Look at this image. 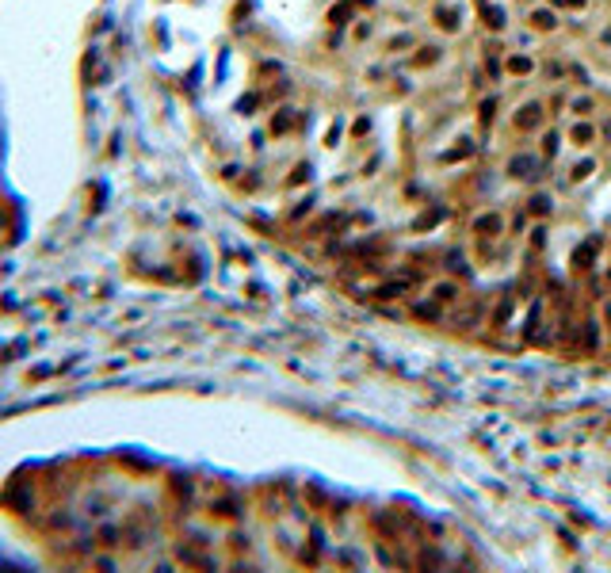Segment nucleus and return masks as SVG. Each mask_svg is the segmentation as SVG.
Returning a JSON list of instances; mask_svg holds the SVG:
<instances>
[{"instance_id": "20e7f679", "label": "nucleus", "mask_w": 611, "mask_h": 573, "mask_svg": "<svg viewBox=\"0 0 611 573\" xmlns=\"http://www.w3.org/2000/svg\"><path fill=\"white\" fill-rule=\"evenodd\" d=\"M592 138H596V130H592V126H577V130H573V142H577V145H588Z\"/></svg>"}, {"instance_id": "f257e3e1", "label": "nucleus", "mask_w": 611, "mask_h": 573, "mask_svg": "<svg viewBox=\"0 0 611 573\" xmlns=\"http://www.w3.org/2000/svg\"><path fill=\"white\" fill-rule=\"evenodd\" d=\"M538 123H542V107H538V103L520 107V115H516V126H520V130H535Z\"/></svg>"}, {"instance_id": "0eeeda50", "label": "nucleus", "mask_w": 611, "mask_h": 573, "mask_svg": "<svg viewBox=\"0 0 611 573\" xmlns=\"http://www.w3.org/2000/svg\"><path fill=\"white\" fill-rule=\"evenodd\" d=\"M432 298H439V302H451V298H455V286H439V290L432 294Z\"/></svg>"}, {"instance_id": "39448f33", "label": "nucleus", "mask_w": 611, "mask_h": 573, "mask_svg": "<svg viewBox=\"0 0 611 573\" xmlns=\"http://www.w3.org/2000/svg\"><path fill=\"white\" fill-rule=\"evenodd\" d=\"M531 23H535L538 31H550L554 27V15L550 12H535V15H531Z\"/></svg>"}, {"instance_id": "7ed1b4c3", "label": "nucleus", "mask_w": 611, "mask_h": 573, "mask_svg": "<svg viewBox=\"0 0 611 573\" xmlns=\"http://www.w3.org/2000/svg\"><path fill=\"white\" fill-rule=\"evenodd\" d=\"M481 15H485L489 27H504V12H500V8H481Z\"/></svg>"}, {"instance_id": "6e6552de", "label": "nucleus", "mask_w": 611, "mask_h": 573, "mask_svg": "<svg viewBox=\"0 0 611 573\" xmlns=\"http://www.w3.org/2000/svg\"><path fill=\"white\" fill-rule=\"evenodd\" d=\"M573 111H577V115H588V111H592V100H577V103H573Z\"/></svg>"}, {"instance_id": "1a4fd4ad", "label": "nucleus", "mask_w": 611, "mask_h": 573, "mask_svg": "<svg viewBox=\"0 0 611 573\" xmlns=\"http://www.w3.org/2000/svg\"><path fill=\"white\" fill-rule=\"evenodd\" d=\"M348 15H351L348 8H336V12H333V23H348Z\"/></svg>"}, {"instance_id": "f03ea898", "label": "nucleus", "mask_w": 611, "mask_h": 573, "mask_svg": "<svg viewBox=\"0 0 611 573\" xmlns=\"http://www.w3.org/2000/svg\"><path fill=\"white\" fill-rule=\"evenodd\" d=\"M500 233V218L496 214H485V218H478V222H474V233H485V237H489V233Z\"/></svg>"}, {"instance_id": "423d86ee", "label": "nucleus", "mask_w": 611, "mask_h": 573, "mask_svg": "<svg viewBox=\"0 0 611 573\" xmlns=\"http://www.w3.org/2000/svg\"><path fill=\"white\" fill-rule=\"evenodd\" d=\"M508 69H512V73H531V57H512Z\"/></svg>"}]
</instances>
